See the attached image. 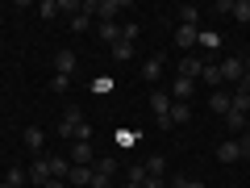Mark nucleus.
<instances>
[{
    "label": "nucleus",
    "instance_id": "nucleus-1",
    "mask_svg": "<svg viewBox=\"0 0 250 188\" xmlns=\"http://www.w3.org/2000/svg\"><path fill=\"white\" fill-rule=\"evenodd\" d=\"M80 9L88 13V17H92V13H96L100 21H117V17H121V13H129V4H121V0H83Z\"/></svg>",
    "mask_w": 250,
    "mask_h": 188
},
{
    "label": "nucleus",
    "instance_id": "nucleus-2",
    "mask_svg": "<svg viewBox=\"0 0 250 188\" xmlns=\"http://www.w3.org/2000/svg\"><path fill=\"white\" fill-rule=\"evenodd\" d=\"M150 109H154V121H159V130H167V125H171V92L154 88V92H150Z\"/></svg>",
    "mask_w": 250,
    "mask_h": 188
},
{
    "label": "nucleus",
    "instance_id": "nucleus-3",
    "mask_svg": "<svg viewBox=\"0 0 250 188\" xmlns=\"http://www.w3.org/2000/svg\"><path fill=\"white\" fill-rule=\"evenodd\" d=\"M71 167H92L96 163V151H92V142H71Z\"/></svg>",
    "mask_w": 250,
    "mask_h": 188
},
{
    "label": "nucleus",
    "instance_id": "nucleus-4",
    "mask_svg": "<svg viewBox=\"0 0 250 188\" xmlns=\"http://www.w3.org/2000/svg\"><path fill=\"white\" fill-rule=\"evenodd\" d=\"M75 67H80L75 50H71V46H62V50L54 54V75H75Z\"/></svg>",
    "mask_w": 250,
    "mask_h": 188
},
{
    "label": "nucleus",
    "instance_id": "nucleus-5",
    "mask_svg": "<svg viewBox=\"0 0 250 188\" xmlns=\"http://www.w3.org/2000/svg\"><path fill=\"white\" fill-rule=\"evenodd\" d=\"M192 88H196V80L175 75V84H171V100H175V105H192Z\"/></svg>",
    "mask_w": 250,
    "mask_h": 188
},
{
    "label": "nucleus",
    "instance_id": "nucleus-6",
    "mask_svg": "<svg viewBox=\"0 0 250 188\" xmlns=\"http://www.w3.org/2000/svg\"><path fill=\"white\" fill-rule=\"evenodd\" d=\"M25 146L34 151V159L46 155V130H42V125H25Z\"/></svg>",
    "mask_w": 250,
    "mask_h": 188
},
{
    "label": "nucleus",
    "instance_id": "nucleus-7",
    "mask_svg": "<svg viewBox=\"0 0 250 188\" xmlns=\"http://www.w3.org/2000/svg\"><path fill=\"white\" fill-rule=\"evenodd\" d=\"M225 80L242 84V80H246V63H242V59H225V63H221V84H225Z\"/></svg>",
    "mask_w": 250,
    "mask_h": 188
},
{
    "label": "nucleus",
    "instance_id": "nucleus-8",
    "mask_svg": "<svg viewBox=\"0 0 250 188\" xmlns=\"http://www.w3.org/2000/svg\"><path fill=\"white\" fill-rule=\"evenodd\" d=\"M46 180H50V159L38 155V159L29 163V184H42V188H46Z\"/></svg>",
    "mask_w": 250,
    "mask_h": 188
},
{
    "label": "nucleus",
    "instance_id": "nucleus-9",
    "mask_svg": "<svg viewBox=\"0 0 250 188\" xmlns=\"http://www.w3.org/2000/svg\"><path fill=\"white\" fill-rule=\"evenodd\" d=\"M217 159H221V163H238V159H246V155H242V142H238V138H225V142L217 146Z\"/></svg>",
    "mask_w": 250,
    "mask_h": 188
},
{
    "label": "nucleus",
    "instance_id": "nucleus-10",
    "mask_svg": "<svg viewBox=\"0 0 250 188\" xmlns=\"http://www.w3.org/2000/svg\"><path fill=\"white\" fill-rule=\"evenodd\" d=\"M200 71H205V59H200V54H184V59H179V75L200 80Z\"/></svg>",
    "mask_w": 250,
    "mask_h": 188
},
{
    "label": "nucleus",
    "instance_id": "nucleus-11",
    "mask_svg": "<svg viewBox=\"0 0 250 188\" xmlns=\"http://www.w3.org/2000/svg\"><path fill=\"white\" fill-rule=\"evenodd\" d=\"M92 171H96V176H104V180H113L117 171H121V163H117L113 155H96V163H92Z\"/></svg>",
    "mask_w": 250,
    "mask_h": 188
},
{
    "label": "nucleus",
    "instance_id": "nucleus-12",
    "mask_svg": "<svg viewBox=\"0 0 250 188\" xmlns=\"http://www.w3.org/2000/svg\"><path fill=\"white\" fill-rule=\"evenodd\" d=\"M196 42H200V29L196 25H179L175 29V46H184L188 54H192V46H196Z\"/></svg>",
    "mask_w": 250,
    "mask_h": 188
},
{
    "label": "nucleus",
    "instance_id": "nucleus-13",
    "mask_svg": "<svg viewBox=\"0 0 250 188\" xmlns=\"http://www.w3.org/2000/svg\"><path fill=\"white\" fill-rule=\"evenodd\" d=\"M208 105H213V113H229V105H233V92L229 88H213V96H208Z\"/></svg>",
    "mask_w": 250,
    "mask_h": 188
},
{
    "label": "nucleus",
    "instance_id": "nucleus-14",
    "mask_svg": "<svg viewBox=\"0 0 250 188\" xmlns=\"http://www.w3.org/2000/svg\"><path fill=\"white\" fill-rule=\"evenodd\" d=\"M50 159V180H67L71 176V159L67 155H46Z\"/></svg>",
    "mask_w": 250,
    "mask_h": 188
},
{
    "label": "nucleus",
    "instance_id": "nucleus-15",
    "mask_svg": "<svg viewBox=\"0 0 250 188\" xmlns=\"http://www.w3.org/2000/svg\"><path fill=\"white\" fill-rule=\"evenodd\" d=\"M200 80H205L208 88H221V63H217V59H205V71H200Z\"/></svg>",
    "mask_w": 250,
    "mask_h": 188
},
{
    "label": "nucleus",
    "instance_id": "nucleus-16",
    "mask_svg": "<svg viewBox=\"0 0 250 188\" xmlns=\"http://www.w3.org/2000/svg\"><path fill=\"white\" fill-rule=\"evenodd\" d=\"M163 63H167V59H163V50L150 54V59L142 63V80H159V75H163Z\"/></svg>",
    "mask_w": 250,
    "mask_h": 188
},
{
    "label": "nucleus",
    "instance_id": "nucleus-17",
    "mask_svg": "<svg viewBox=\"0 0 250 188\" xmlns=\"http://www.w3.org/2000/svg\"><path fill=\"white\" fill-rule=\"evenodd\" d=\"M108 54H113L117 63H129V59H134V42H125V38H117V42L108 46Z\"/></svg>",
    "mask_w": 250,
    "mask_h": 188
},
{
    "label": "nucleus",
    "instance_id": "nucleus-18",
    "mask_svg": "<svg viewBox=\"0 0 250 188\" xmlns=\"http://www.w3.org/2000/svg\"><path fill=\"white\" fill-rule=\"evenodd\" d=\"M96 34H100V42H108V46H113L117 38H121V25H117V21H100V25H96Z\"/></svg>",
    "mask_w": 250,
    "mask_h": 188
},
{
    "label": "nucleus",
    "instance_id": "nucleus-19",
    "mask_svg": "<svg viewBox=\"0 0 250 188\" xmlns=\"http://www.w3.org/2000/svg\"><path fill=\"white\" fill-rule=\"evenodd\" d=\"M229 17L242 21V25H250V0H229Z\"/></svg>",
    "mask_w": 250,
    "mask_h": 188
},
{
    "label": "nucleus",
    "instance_id": "nucleus-20",
    "mask_svg": "<svg viewBox=\"0 0 250 188\" xmlns=\"http://www.w3.org/2000/svg\"><path fill=\"white\" fill-rule=\"evenodd\" d=\"M233 113H250V88H242V84H238V88H233Z\"/></svg>",
    "mask_w": 250,
    "mask_h": 188
},
{
    "label": "nucleus",
    "instance_id": "nucleus-21",
    "mask_svg": "<svg viewBox=\"0 0 250 188\" xmlns=\"http://www.w3.org/2000/svg\"><path fill=\"white\" fill-rule=\"evenodd\" d=\"M175 17H179V25H196L200 9H196V4H179V9H175Z\"/></svg>",
    "mask_w": 250,
    "mask_h": 188
},
{
    "label": "nucleus",
    "instance_id": "nucleus-22",
    "mask_svg": "<svg viewBox=\"0 0 250 188\" xmlns=\"http://www.w3.org/2000/svg\"><path fill=\"white\" fill-rule=\"evenodd\" d=\"M184 121H192V105H175L171 100V125H184Z\"/></svg>",
    "mask_w": 250,
    "mask_h": 188
},
{
    "label": "nucleus",
    "instance_id": "nucleus-23",
    "mask_svg": "<svg viewBox=\"0 0 250 188\" xmlns=\"http://www.w3.org/2000/svg\"><path fill=\"white\" fill-rule=\"evenodd\" d=\"M4 184H13V188H25V184H29V171L9 167V171H4Z\"/></svg>",
    "mask_w": 250,
    "mask_h": 188
},
{
    "label": "nucleus",
    "instance_id": "nucleus-24",
    "mask_svg": "<svg viewBox=\"0 0 250 188\" xmlns=\"http://www.w3.org/2000/svg\"><path fill=\"white\" fill-rule=\"evenodd\" d=\"M225 125H229L233 134H246V113H233L229 109V113H225Z\"/></svg>",
    "mask_w": 250,
    "mask_h": 188
},
{
    "label": "nucleus",
    "instance_id": "nucleus-25",
    "mask_svg": "<svg viewBox=\"0 0 250 188\" xmlns=\"http://www.w3.org/2000/svg\"><path fill=\"white\" fill-rule=\"evenodd\" d=\"M88 29H92V17H88V13H75V17H71V34H88Z\"/></svg>",
    "mask_w": 250,
    "mask_h": 188
},
{
    "label": "nucleus",
    "instance_id": "nucleus-26",
    "mask_svg": "<svg viewBox=\"0 0 250 188\" xmlns=\"http://www.w3.org/2000/svg\"><path fill=\"white\" fill-rule=\"evenodd\" d=\"M88 180H92V167H71L67 184H80V188H88Z\"/></svg>",
    "mask_w": 250,
    "mask_h": 188
},
{
    "label": "nucleus",
    "instance_id": "nucleus-27",
    "mask_svg": "<svg viewBox=\"0 0 250 188\" xmlns=\"http://www.w3.org/2000/svg\"><path fill=\"white\" fill-rule=\"evenodd\" d=\"M196 46H205V50H208V54H213V50H217V46H221V38H217V34H213V29H200V42H196Z\"/></svg>",
    "mask_w": 250,
    "mask_h": 188
},
{
    "label": "nucleus",
    "instance_id": "nucleus-28",
    "mask_svg": "<svg viewBox=\"0 0 250 188\" xmlns=\"http://www.w3.org/2000/svg\"><path fill=\"white\" fill-rule=\"evenodd\" d=\"M38 17H42V21H54V17H59V4H54V0H42V4H38Z\"/></svg>",
    "mask_w": 250,
    "mask_h": 188
},
{
    "label": "nucleus",
    "instance_id": "nucleus-29",
    "mask_svg": "<svg viewBox=\"0 0 250 188\" xmlns=\"http://www.w3.org/2000/svg\"><path fill=\"white\" fill-rule=\"evenodd\" d=\"M142 167H146V176H167V163H163L159 155H154V159H146Z\"/></svg>",
    "mask_w": 250,
    "mask_h": 188
},
{
    "label": "nucleus",
    "instance_id": "nucleus-30",
    "mask_svg": "<svg viewBox=\"0 0 250 188\" xmlns=\"http://www.w3.org/2000/svg\"><path fill=\"white\" fill-rule=\"evenodd\" d=\"M171 188H205V180H192V176H171Z\"/></svg>",
    "mask_w": 250,
    "mask_h": 188
},
{
    "label": "nucleus",
    "instance_id": "nucleus-31",
    "mask_svg": "<svg viewBox=\"0 0 250 188\" xmlns=\"http://www.w3.org/2000/svg\"><path fill=\"white\" fill-rule=\"evenodd\" d=\"M138 34H142L138 21H125V25H121V38H125V42H138Z\"/></svg>",
    "mask_w": 250,
    "mask_h": 188
},
{
    "label": "nucleus",
    "instance_id": "nucleus-32",
    "mask_svg": "<svg viewBox=\"0 0 250 188\" xmlns=\"http://www.w3.org/2000/svg\"><path fill=\"white\" fill-rule=\"evenodd\" d=\"M142 180H146V167H142V163H134V167L125 171V184H142Z\"/></svg>",
    "mask_w": 250,
    "mask_h": 188
},
{
    "label": "nucleus",
    "instance_id": "nucleus-33",
    "mask_svg": "<svg viewBox=\"0 0 250 188\" xmlns=\"http://www.w3.org/2000/svg\"><path fill=\"white\" fill-rule=\"evenodd\" d=\"M62 121L80 125V121H83V109H80V105H67V109H62Z\"/></svg>",
    "mask_w": 250,
    "mask_h": 188
},
{
    "label": "nucleus",
    "instance_id": "nucleus-34",
    "mask_svg": "<svg viewBox=\"0 0 250 188\" xmlns=\"http://www.w3.org/2000/svg\"><path fill=\"white\" fill-rule=\"evenodd\" d=\"M50 88H54V92H67V88H71V75H54Z\"/></svg>",
    "mask_w": 250,
    "mask_h": 188
},
{
    "label": "nucleus",
    "instance_id": "nucleus-35",
    "mask_svg": "<svg viewBox=\"0 0 250 188\" xmlns=\"http://www.w3.org/2000/svg\"><path fill=\"white\" fill-rule=\"evenodd\" d=\"M138 188H167V180H163V176H146Z\"/></svg>",
    "mask_w": 250,
    "mask_h": 188
},
{
    "label": "nucleus",
    "instance_id": "nucleus-36",
    "mask_svg": "<svg viewBox=\"0 0 250 188\" xmlns=\"http://www.w3.org/2000/svg\"><path fill=\"white\" fill-rule=\"evenodd\" d=\"M75 142H92V125H88V121H83L80 130H75Z\"/></svg>",
    "mask_w": 250,
    "mask_h": 188
},
{
    "label": "nucleus",
    "instance_id": "nucleus-37",
    "mask_svg": "<svg viewBox=\"0 0 250 188\" xmlns=\"http://www.w3.org/2000/svg\"><path fill=\"white\" fill-rule=\"evenodd\" d=\"M88 188H113V180H104V176H96V171H92V180H88Z\"/></svg>",
    "mask_w": 250,
    "mask_h": 188
},
{
    "label": "nucleus",
    "instance_id": "nucleus-38",
    "mask_svg": "<svg viewBox=\"0 0 250 188\" xmlns=\"http://www.w3.org/2000/svg\"><path fill=\"white\" fill-rule=\"evenodd\" d=\"M59 13H71V17H75V13H80V0H62Z\"/></svg>",
    "mask_w": 250,
    "mask_h": 188
},
{
    "label": "nucleus",
    "instance_id": "nucleus-39",
    "mask_svg": "<svg viewBox=\"0 0 250 188\" xmlns=\"http://www.w3.org/2000/svg\"><path fill=\"white\" fill-rule=\"evenodd\" d=\"M238 142H242V155H250V130H246V134H238Z\"/></svg>",
    "mask_w": 250,
    "mask_h": 188
},
{
    "label": "nucleus",
    "instance_id": "nucleus-40",
    "mask_svg": "<svg viewBox=\"0 0 250 188\" xmlns=\"http://www.w3.org/2000/svg\"><path fill=\"white\" fill-rule=\"evenodd\" d=\"M46 188H67V180H46Z\"/></svg>",
    "mask_w": 250,
    "mask_h": 188
},
{
    "label": "nucleus",
    "instance_id": "nucleus-41",
    "mask_svg": "<svg viewBox=\"0 0 250 188\" xmlns=\"http://www.w3.org/2000/svg\"><path fill=\"white\" fill-rule=\"evenodd\" d=\"M0 188H13V184H4V180H0Z\"/></svg>",
    "mask_w": 250,
    "mask_h": 188
},
{
    "label": "nucleus",
    "instance_id": "nucleus-42",
    "mask_svg": "<svg viewBox=\"0 0 250 188\" xmlns=\"http://www.w3.org/2000/svg\"><path fill=\"white\" fill-rule=\"evenodd\" d=\"M67 188H80V184H67Z\"/></svg>",
    "mask_w": 250,
    "mask_h": 188
},
{
    "label": "nucleus",
    "instance_id": "nucleus-43",
    "mask_svg": "<svg viewBox=\"0 0 250 188\" xmlns=\"http://www.w3.org/2000/svg\"><path fill=\"white\" fill-rule=\"evenodd\" d=\"M125 188H138V184H125Z\"/></svg>",
    "mask_w": 250,
    "mask_h": 188
},
{
    "label": "nucleus",
    "instance_id": "nucleus-44",
    "mask_svg": "<svg viewBox=\"0 0 250 188\" xmlns=\"http://www.w3.org/2000/svg\"><path fill=\"white\" fill-rule=\"evenodd\" d=\"M0 17H4V9H0Z\"/></svg>",
    "mask_w": 250,
    "mask_h": 188
}]
</instances>
